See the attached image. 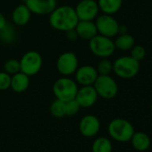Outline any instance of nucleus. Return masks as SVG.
I'll return each instance as SVG.
<instances>
[{
  "label": "nucleus",
  "mask_w": 152,
  "mask_h": 152,
  "mask_svg": "<svg viewBox=\"0 0 152 152\" xmlns=\"http://www.w3.org/2000/svg\"><path fill=\"white\" fill-rule=\"evenodd\" d=\"M48 22L53 29L66 32L75 28L79 19L73 7L70 6H60L56 7L49 14Z\"/></svg>",
  "instance_id": "obj_1"
},
{
  "label": "nucleus",
  "mask_w": 152,
  "mask_h": 152,
  "mask_svg": "<svg viewBox=\"0 0 152 152\" xmlns=\"http://www.w3.org/2000/svg\"><path fill=\"white\" fill-rule=\"evenodd\" d=\"M109 136L118 142H128L131 140L135 130L131 122L124 118L113 119L107 127Z\"/></svg>",
  "instance_id": "obj_2"
},
{
  "label": "nucleus",
  "mask_w": 152,
  "mask_h": 152,
  "mask_svg": "<svg viewBox=\"0 0 152 152\" xmlns=\"http://www.w3.org/2000/svg\"><path fill=\"white\" fill-rule=\"evenodd\" d=\"M78 84L69 76H63L58 78L53 84L52 91L56 99L64 102L75 99L76 93L78 91Z\"/></svg>",
  "instance_id": "obj_3"
},
{
  "label": "nucleus",
  "mask_w": 152,
  "mask_h": 152,
  "mask_svg": "<svg viewBox=\"0 0 152 152\" xmlns=\"http://www.w3.org/2000/svg\"><path fill=\"white\" fill-rule=\"evenodd\" d=\"M140 68V62L131 56H120L113 63V72L122 79L133 78L138 74Z\"/></svg>",
  "instance_id": "obj_4"
},
{
  "label": "nucleus",
  "mask_w": 152,
  "mask_h": 152,
  "mask_svg": "<svg viewBox=\"0 0 152 152\" xmlns=\"http://www.w3.org/2000/svg\"><path fill=\"white\" fill-rule=\"evenodd\" d=\"M89 48L94 56L100 58L111 56L115 50L114 40L100 34H97L89 40Z\"/></svg>",
  "instance_id": "obj_5"
},
{
  "label": "nucleus",
  "mask_w": 152,
  "mask_h": 152,
  "mask_svg": "<svg viewBox=\"0 0 152 152\" xmlns=\"http://www.w3.org/2000/svg\"><path fill=\"white\" fill-rule=\"evenodd\" d=\"M98 96L105 99H112L118 93V85L115 80L109 75H99L93 83Z\"/></svg>",
  "instance_id": "obj_6"
},
{
  "label": "nucleus",
  "mask_w": 152,
  "mask_h": 152,
  "mask_svg": "<svg viewBox=\"0 0 152 152\" xmlns=\"http://www.w3.org/2000/svg\"><path fill=\"white\" fill-rule=\"evenodd\" d=\"M19 61L21 65V72L27 74L30 77L36 75L41 70L43 64L41 55L35 50L27 51L25 54H23Z\"/></svg>",
  "instance_id": "obj_7"
},
{
  "label": "nucleus",
  "mask_w": 152,
  "mask_h": 152,
  "mask_svg": "<svg viewBox=\"0 0 152 152\" xmlns=\"http://www.w3.org/2000/svg\"><path fill=\"white\" fill-rule=\"evenodd\" d=\"M95 20L98 34L111 39L118 35L120 25L116 19L114 18L111 15L103 14L101 15H98V17Z\"/></svg>",
  "instance_id": "obj_8"
},
{
  "label": "nucleus",
  "mask_w": 152,
  "mask_h": 152,
  "mask_svg": "<svg viewBox=\"0 0 152 152\" xmlns=\"http://www.w3.org/2000/svg\"><path fill=\"white\" fill-rule=\"evenodd\" d=\"M56 69L63 76H71L74 74L79 66L78 57L75 53L66 51L62 53L56 60Z\"/></svg>",
  "instance_id": "obj_9"
},
{
  "label": "nucleus",
  "mask_w": 152,
  "mask_h": 152,
  "mask_svg": "<svg viewBox=\"0 0 152 152\" xmlns=\"http://www.w3.org/2000/svg\"><path fill=\"white\" fill-rule=\"evenodd\" d=\"M74 10L79 21H94L99 13L98 2L95 0H81Z\"/></svg>",
  "instance_id": "obj_10"
},
{
  "label": "nucleus",
  "mask_w": 152,
  "mask_h": 152,
  "mask_svg": "<svg viewBox=\"0 0 152 152\" xmlns=\"http://www.w3.org/2000/svg\"><path fill=\"white\" fill-rule=\"evenodd\" d=\"M99 73L97 69L91 64H84L78 66L77 70L74 72V80L81 86L93 85L96 79L98 78Z\"/></svg>",
  "instance_id": "obj_11"
},
{
  "label": "nucleus",
  "mask_w": 152,
  "mask_h": 152,
  "mask_svg": "<svg viewBox=\"0 0 152 152\" xmlns=\"http://www.w3.org/2000/svg\"><path fill=\"white\" fill-rule=\"evenodd\" d=\"M26 7L37 15H49L57 7L56 0H25Z\"/></svg>",
  "instance_id": "obj_12"
},
{
  "label": "nucleus",
  "mask_w": 152,
  "mask_h": 152,
  "mask_svg": "<svg viewBox=\"0 0 152 152\" xmlns=\"http://www.w3.org/2000/svg\"><path fill=\"white\" fill-rule=\"evenodd\" d=\"M100 121L94 115H84L79 123L80 132L87 138L96 136L100 130Z\"/></svg>",
  "instance_id": "obj_13"
},
{
  "label": "nucleus",
  "mask_w": 152,
  "mask_h": 152,
  "mask_svg": "<svg viewBox=\"0 0 152 152\" xmlns=\"http://www.w3.org/2000/svg\"><path fill=\"white\" fill-rule=\"evenodd\" d=\"M98 93L93 85L82 86L78 89L75 96V100L78 102L81 107L88 108L92 107L98 100Z\"/></svg>",
  "instance_id": "obj_14"
},
{
  "label": "nucleus",
  "mask_w": 152,
  "mask_h": 152,
  "mask_svg": "<svg viewBox=\"0 0 152 152\" xmlns=\"http://www.w3.org/2000/svg\"><path fill=\"white\" fill-rule=\"evenodd\" d=\"M74 29L78 37L85 40H90L98 34L94 21H79Z\"/></svg>",
  "instance_id": "obj_15"
},
{
  "label": "nucleus",
  "mask_w": 152,
  "mask_h": 152,
  "mask_svg": "<svg viewBox=\"0 0 152 152\" xmlns=\"http://www.w3.org/2000/svg\"><path fill=\"white\" fill-rule=\"evenodd\" d=\"M31 17V12L26 7L25 4L17 6L12 13V21L14 24L17 26L26 25Z\"/></svg>",
  "instance_id": "obj_16"
},
{
  "label": "nucleus",
  "mask_w": 152,
  "mask_h": 152,
  "mask_svg": "<svg viewBox=\"0 0 152 152\" xmlns=\"http://www.w3.org/2000/svg\"><path fill=\"white\" fill-rule=\"evenodd\" d=\"M30 86V76L19 72L11 77V86L10 88L17 93L24 92Z\"/></svg>",
  "instance_id": "obj_17"
},
{
  "label": "nucleus",
  "mask_w": 152,
  "mask_h": 152,
  "mask_svg": "<svg viewBox=\"0 0 152 152\" xmlns=\"http://www.w3.org/2000/svg\"><path fill=\"white\" fill-rule=\"evenodd\" d=\"M130 141L133 148L140 152L148 150L151 145L149 136L144 132H134Z\"/></svg>",
  "instance_id": "obj_18"
},
{
  "label": "nucleus",
  "mask_w": 152,
  "mask_h": 152,
  "mask_svg": "<svg viewBox=\"0 0 152 152\" xmlns=\"http://www.w3.org/2000/svg\"><path fill=\"white\" fill-rule=\"evenodd\" d=\"M99 11L107 15H115L122 7L123 0H98Z\"/></svg>",
  "instance_id": "obj_19"
},
{
  "label": "nucleus",
  "mask_w": 152,
  "mask_h": 152,
  "mask_svg": "<svg viewBox=\"0 0 152 152\" xmlns=\"http://www.w3.org/2000/svg\"><path fill=\"white\" fill-rule=\"evenodd\" d=\"M114 43L115 48L119 50L126 51L132 49V48L135 44V39L131 34L124 33V34H119V36L115 39Z\"/></svg>",
  "instance_id": "obj_20"
},
{
  "label": "nucleus",
  "mask_w": 152,
  "mask_h": 152,
  "mask_svg": "<svg viewBox=\"0 0 152 152\" xmlns=\"http://www.w3.org/2000/svg\"><path fill=\"white\" fill-rule=\"evenodd\" d=\"M113 144L111 140L107 137L97 138L91 146L92 152H112Z\"/></svg>",
  "instance_id": "obj_21"
},
{
  "label": "nucleus",
  "mask_w": 152,
  "mask_h": 152,
  "mask_svg": "<svg viewBox=\"0 0 152 152\" xmlns=\"http://www.w3.org/2000/svg\"><path fill=\"white\" fill-rule=\"evenodd\" d=\"M50 114L56 118H62L65 115V102L56 99L50 105Z\"/></svg>",
  "instance_id": "obj_22"
},
{
  "label": "nucleus",
  "mask_w": 152,
  "mask_h": 152,
  "mask_svg": "<svg viewBox=\"0 0 152 152\" xmlns=\"http://www.w3.org/2000/svg\"><path fill=\"white\" fill-rule=\"evenodd\" d=\"M16 37L15 28L11 24H7L4 28L0 30V40L5 43H12Z\"/></svg>",
  "instance_id": "obj_23"
},
{
  "label": "nucleus",
  "mask_w": 152,
  "mask_h": 152,
  "mask_svg": "<svg viewBox=\"0 0 152 152\" xmlns=\"http://www.w3.org/2000/svg\"><path fill=\"white\" fill-rule=\"evenodd\" d=\"M96 69L99 75H109L113 72V63L108 58H102Z\"/></svg>",
  "instance_id": "obj_24"
},
{
  "label": "nucleus",
  "mask_w": 152,
  "mask_h": 152,
  "mask_svg": "<svg viewBox=\"0 0 152 152\" xmlns=\"http://www.w3.org/2000/svg\"><path fill=\"white\" fill-rule=\"evenodd\" d=\"M4 71L11 76L21 72L20 61L16 59H9L4 64Z\"/></svg>",
  "instance_id": "obj_25"
},
{
  "label": "nucleus",
  "mask_w": 152,
  "mask_h": 152,
  "mask_svg": "<svg viewBox=\"0 0 152 152\" xmlns=\"http://www.w3.org/2000/svg\"><path fill=\"white\" fill-rule=\"evenodd\" d=\"M80 108L81 107L78 104V102L75 100V99L66 101L65 102V115H68V116L75 115L79 112Z\"/></svg>",
  "instance_id": "obj_26"
},
{
  "label": "nucleus",
  "mask_w": 152,
  "mask_h": 152,
  "mask_svg": "<svg viewBox=\"0 0 152 152\" xmlns=\"http://www.w3.org/2000/svg\"><path fill=\"white\" fill-rule=\"evenodd\" d=\"M146 56V49L140 45H134L131 49V56L135 60L140 62Z\"/></svg>",
  "instance_id": "obj_27"
},
{
  "label": "nucleus",
  "mask_w": 152,
  "mask_h": 152,
  "mask_svg": "<svg viewBox=\"0 0 152 152\" xmlns=\"http://www.w3.org/2000/svg\"><path fill=\"white\" fill-rule=\"evenodd\" d=\"M11 77L12 76L5 71L0 72V91H7L10 88Z\"/></svg>",
  "instance_id": "obj_28"
},
{
  "label": "nucleus",
  "mask_w": 152,
  "mask_h": 152,
  "mask_svg": "<svg viewBox=\"0 0 152 152\" xmlns=\"http://www.w3.org/2000/svg\"><path fill=\"white\" fill-rule=\"evenodd\" d=\"M66 35H67V38L70 40H72V41L76 40L79 38L77 32H76V31H75V29H72V30H70V31H66Z\"/></svg>",
  "instance_id": "obj_29"
},
{
  "label": "nucleus",
  "mask_w": 152,
  "mask_h": 152,
  "mask_svg": "<svg viewBox=\"0 0 152 152\" xmlns=\"http://www.w3.org/2000/svg\"><path fill=\"white\" fill-rule=\"evenodd\" d=\"M7 24V22L5 15L0 12V30H1L2 28H4Z\"/></svg>",
  "instance_id": "obj_30"
},
{
  "label": "nucleus",
  "mask_w": 152,
  "mask_h": 152,
  "mask_svg": "<svg viewBox=\"0 0 152 152\" xmlns=\"http://www.w3.org/2000/svg\"><path fill=\"white\" fill-rule=\"evenodd\" d=\"M150 109H151V112H152V104H151V107H150Z\"/></svg>",
  "instance_id": "obj_31"
}]
</instances>
